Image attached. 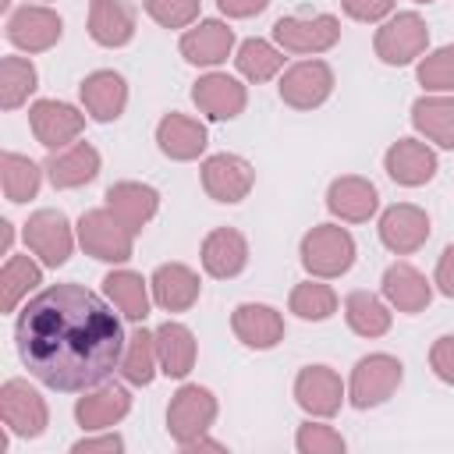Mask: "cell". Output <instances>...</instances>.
I'll list each match as a JSON object with an SVG mask.
<instances>
[{"mask_svg":"<svg viewBox=\"0 0 454 454\" xmlns=\"http://www.w3.org/2000/svg\"><path fill=\"white\" fill-rule=\"evenodd\" d=\"M28 121H32V131L43 145L57 149L71 138H78V131L85 128V117L71 106V103H57V99H39L32 110H28Z\"/></svg>","mask_w":454,"mask_h":454,"instance_id":"obj_15","label":"cell"},{"mask_svg":"<svg viewBox=\"0 0 454 454\" xmlns=\"http://www.w3.org/2000/svg\"><path fill=\"white\" fill-rule=\"evenodd\" d=\"M383 167H387V174H390L397 184L419 188V184H426V181L436 174V156H433V149H426L422 142L401 138V142H394V145L387 149Z\"/></svg>","mask_w":454,"mask_h":454,"instance_id":"obj_19","label":"cell"},{"mask_svg":"<svg viewBox=\"0 0 454 454\" xmlns=\"http://www.w3.org/2000/svg\"><path fill=\"white\" fill-rule=\"evenodd\" d=\"M195 106L213 121H231L245 110V85H238L231 74H206L192 89Z\"/></svg>","mask_w":454,"mask_h":454,"instance_id":"obj_18","label":"cell"},{"mask_svg":"<svg viewBox=\"0 0 454 454\" xmlns=\"http://www.w3.org/2000/svg\"><path fill=\"white\" fill-rule=\"evenodd\" d=\"M340 397H344V387L330 365H309L294 380V401L309 415H323V419L333 415L340 408Z\"/></svg>","mask_w":454,"mask_h":454,"instance_id":"obj_13","label":"cell"},{"mask_svg":"<svg viewBox=\"0 0 454 454\" xmlns=\"http://www.w3.org/2000/svg\"><path fill=\"white\" fill-rule=\"evenodd\" d=\"M376 202H380V195L365 177H337L326 192V209L351 223L369 220L376 213Z\"/></svg>","mask_w":454,"mask_h":454,"instance_id":"obj_21","label":"cell"},{"mask_svg":"<svg viewBox=\"0 0 454 454\" xmlns=\"http://www.w3.org/2000/svg\"><path fill=\"white\" fill-rule=\"evenodd\" d=\"M0 74H4V85H0V103H4L7 110L21 106V103L28 99V92L35 89V67H32L28 60H21V57H4Z\"/></svg>","mask_w":454,"mask_h":454,"instance_id":"obj_39","label":"cell"},{"mask_svg":"<svg viewBox=\"0 0 454 454\" xmlns=\"http://www.w3.org/2000/svg\"><path fill=\"white\" fill-rule=\"evenodd\" d=\"M415 4H429V0H415Z\"/></svg>","mask_w":454,"mask_h":454,"instance_id":"obj_48","label":"cell"},{"mask_svg":"<svg viewBox=\"0 0 454 454\" xmlns=\"http://www.w3.org/2000/svg\"><path fill=\"white\" fill-rule=\"evenodd\" d=\"M301 262L312 277H340L355 262V241L344 227L319 223L301 238Z\"/></svg>","mask_w":454,"mask_h":454,"instance_id":"obj_3","label":"cell"},{"mask_svg":"<svg viewBox=\"0 0 454 454\" xmlns=\"http://www.w3.org/2000/svg\"><path fill=\"white\" fill-rule=\"evenodd\" d=\"M121 436H99V440H78L74 454H92V450H121Z\"/></svg>","mask_w":454,"mask_h":454,"instance_id":"obj_47","label":"cell"},{"mask_svg":"<svg viewBox=\"0 0 454 454\" xmlns=\"http://www.w3.org/2000/svg\"><path fill=\"white\" fill-rule=\"evenodd\" d=\"M291 312L298 319H312V323L330 319L337 312V294L326 284H312V280L309 284H298L291 291Z\"/></svg>","mask_w":454,"mask_h":454,"instance_id":"obj_38","label":"cell"},{"mask_svg":"<svg viewBox=\"0 0 454 454\" xmlns=\"http://www.w3.org/2000/svg\"><path fill=\"white\" fill-rule=\"evenodd\" d=\"M234 64H238V71H241L245 78L266 82V78H273V74L284 67V57H280L266 39H245V43L238 46Z\"/></svg>","mask_w":454,"mask_h":454,"instance_id":"obj_35","label":"cell"},{"mask_svg":"<svg viewBox=\"0 0 454 454\" xmlns=\"http://www.w3.org/2000/svg\"><path fill=\"white\" fill-rule=\"evenodd\" d=\"M401 362L394 355H365L351 372V404L376 408L401 387Z\"/></svg>","mask_w":454,"mask_h":454,"instance_id":"obj_5","label":"cell"},{"mask_svg":"<svg viewBox=\"0 0 454 454\" xmlns=\"http://www.w3.org/2000/svg\"><path fill=\"white\" fill-rule=\"evenodd\" d=\"M25 241L46 266H60L71 255V223L60 209H39L25 223Z\"/></svg>","mask_w":454,"mask_h":454,"instance_id":"obj_10","label":"cell"},{"mask_svg":"<svg viewBox=\"0 0 454 454\" xmlns=\"http://www.w3.org/2000/svg\"><path fill=\"white\" fill-rule=\"evenodd\" d=\"M216 419V397L199 387V383H188L174 394L170 401V411H167V429L170 436L181 443V447H192L195 440H202V433L213 426Z\"/></svg>","mask_w":454,"mask_h":454,"instance_id":"obj_4","label":"cell"},{"mask_svg":"<svg viewBox=\"0 0 454 454\" xmlns=\"http://www.w3.org/2000/svg\"><path fill=\"white\" fill-rule=\"evenodd\" d=\"M46 174L53 181V188H78L89 184L99 174V153L89 142H78L64 153H53L46 160Z\"/></svg>","mask_w":454,"mask_h":454,"instance_id":"obj_25","label":"cell"},{"mask_svg":"<svg viewBox=\"0 0 454 454\" xmlns=\"http://www.w3.org/2000/svg\"><path fill=\"white\" fill-rule=\"evenodd\" d=\"M436 284H440V291L447 294V298H454V245L440 255V262H436Z\"/></svg>","mask_w":454,"mask_h":454,"instance_id":"obj_45","label":"cell"},{"mask_svg":"<svg viewBox=\"0 0 454 454\" xmlns=\"http://www.w3.org/2000/svg\"><path fill=\"white\" fill-rule=\"evenodd\" d=\"M0 415L18 436H39L46 429V401L25 380H7L0 387Z\"/></svg>","mask_w":454,"mask_h":454,"instance_id":"obj_11","label":"cell"},{"mask_svg":"<svg viewBox=\"0 0 454 454\" xmlns=\"http://www.w3.org/2000/svg\"><path fill=\"white\" fill-rule=\"evenodd\" d=\"M145 11L163 28H184L199 18V0H145Z\"/></svg>","mask_w":454,"mask_h":454,"instance_id":"obj_41","label":"cell"},{"mask_svg":"<svg viewBox=\"0 0 454 454\" xmlns=\"http://www.w3.org/2000/svg\"><path fill=\"white\" fill-rule=\"evenodd\" d=\"M298 450H301V454H340V450H344V440H340V433H333L330 426L309 422V426L298 429Z\"/></svg>","mask_w":454,"mask_h":454,"instance_id":"obj_42","label":"cell"},{"mask_svg":"<svg viewBox=\"0 0 454 454\" xmlns=\"http://www.w3.org/2000/svg\"><path fill=\"white\" fill-rule=\"evenodd\" d=\"M7 39L28 53L50 50L60 39V18L50 7H21L7 21Z\"/></svg>","mask_w":454,"mask_h":454,"instance_id":"obj_14","label":"cell"},{"mask_svg":"<svg viewBox=\"0 0 454 454\" xmlns=\"http://www.w3.org/2000/svg\"><path fill=\"white\" fill-rule=\"evenodd\" d=\"M333 92V71L323 60H301L284 71L280 78V99L294 110H312Z\"/></svg>","mask_w":454,"mask_h":454,"instance_id":"obj_9","label":"cell"},{"mask_svg":"<svg viewBox=\"0 0 454 454\" xmlns=\"http://www.w3.org/2000/svg\"><path fill=\"white\" fill-rule=\"evenodd\" d=\"M340 7H344L355 21H380V18L394 7V0H340Z\"/></svg>","mask_w":454,"mask_h":454,"instance_id":"obj_44","label":"cell"},{"mask_svg":"<svg viewBox=\"0 0 454 454\" xmlns=\"http://www.w3.org/2000/svg\"><path fill=\"white\" fill-rule=\"evenodd\" d=\"M216 4H220V11L231 14V18H252V14H259L270 0H216Z\"/></svg>","mask_w":454,"mask_h":454,"instance_id":"obj_46","label":"cell"},{"mask_svg":"<svg viewBox=\"0 0 454 454\" xmlns=\"http://www.w3.org/2000/svg\"><path fill=\"white\" fill-rule=\"evenodd\" d=\"M344 316H348V326L358 337H383L390 330L387 305L376 294H369V291H351L348 301H344Z\"/></svg>","mask_w":454,"mask_h":454,"instance_id":"obj_32","label":"cell"},{"mask_svg":"<svg viewBox=\"0 0 454 454\" xmlns=\"http://www.w3.org/2000/svg\"><path fill=\"white\" fill-rule=\"evenodd\" d=\"M156 358L167 376H188L195 365V337L181 323H163L156 330Z\"/></svg>","mask_w":454,"mask_h":454,"instance_id":"obj_29","label":"cell"},{"mask_svg":"<svg viewBox=\"0 0 454 454\" xmlns=\"http://www.w3.org/2000/svg\"><path fill=\"white\" fill-rule=\"evenodd\" d=\"M156 333H145V330H135L128 337V351L121 358V372L128 383L135 387H145L153 383V372H156Z\"/></svg>","mask_w":454,"mask_h":454,"instance_id":"obj_34","label":"cell"},{"mask_svg":"<svg viewBox=\"0 0 454 454\" xmlns=\"http://www.w3.org/2000/svg\"><path fill=\"white\" fill-rule=\"evenodd\" d=\"M429 43V28L419 14L404 11L397 18H390L380 32H376V57L383 64H408L415 60Z\"/></svg>","mask_w":454,"mask_h":454,"instance_id":"obj_6","label":"cell"},{"mask_svg":"<svg viewBox=\"0 0 454 454\" xmlns=\"http://www.w3.org/2000/svg\"><path fill=\"white\" fill-rule=\"evenodd\" d=\"M106 206L138 234V231L153 220V213H156V206H160V195H156V188H149V184L117 181V184L106 188Z\"/></svg>","mask_w":454,"mask_h":454,"instance_id":"obj_22","label":"cell"},{"mask_svg":"<svg viewBox=\"0 0 454 454\" xmlns=\"http://www.w3.org/2000/svg\"><path fill=\"white\" fill-rule=\"evenodd\" d=\"M78 238L82 248L103 262H124L131 259V238L135 231L106 206V209H89L78 220Z\"/></svg>","mask_w":454,"mask_h":454,"instance_id":"obj_2","label":"cell"},{"mask_svg":"<svg viewBox=\"0 0 454 454\" xmlns=\"http://www.w3.org/2000/svg\"><path fill=\"white\" fill-rule=\"evenodd\" d=\"M234 46V32L223 21H202L181 35V53L188 64H220Z\"/></svg>","mask_w":454,"mask_h":454,"instance_id":"obj_27","label":"cell"},{"mask_svg":"<svg viewBox=\"0 0 454 454\" xmlns=\"http://www.w3.org/2000/svg\"><path fill=\"white\" fill-rule=\"evenodd\" d=\"M248 262V241L241 231L234 227H216L206 241H202V266L209 277H238Z\"/></svg>","mask_w":454,"mask_h":454,"instance_id":"obj_16","label":"cell"},{"mask_svg":"<svg viewBox=\"0 0 454 454\" xmlns=\"http://www.w3.org/2000/svg\"><path fill=\"white\" fill-rule=\"evenodd\" d=\"M103 291L114 298V305H117L128 319H145V312H149V294H145V284H142L138 273H131V270L106 273V277H103Z\"/></svg>","mask_w":454,"mask_h":454,"instance_id":"obj_33","label":"cell"},{"mask_svg":"<svg viewBox=\"0 0 454 454\" xmlns=\"http://www.w3.org/2000/svg\"><path fill=\"white\" fill-rule=\"evenodd\" d=\"M273 35L291 53H323L340 39V21L333 14L316 18H280L273 25Z\"/></svg>","mask_w":454,"mask_h":454,"instance_id":"obj_7","label":"cell"},{"mask_svg":"<svg viewBox=\"0 0 454 454\" xmlns=\"http://www.w3.org/2000/svg\"><path fill=\"white\" fill-rule=\"evenodd\" d=\"M153 298L167 312H184L199 298V277L184 262H163L153 273Z\"/></svg>","mask_w":454,"mask_h":454,"instance_id":"obj_23","label":"cell"},{"mask_svg":"<svg viewBox=\"0 0 454 454\" xmlns=\"http://www.w3.org/2000/svg\"><path fill=\"white\" fill-rule=\"evenodd\" d=\"M82 103L96 121H117L128 103V85L117 71H92L82 82Z\"/></svg>","mask_w":454,"mask_h":454,"instance_id":"obj_24","label":"cell"},{"mask_svg":"<svg viewBox=\"0 0 454 454\" xmlns=\"http://www.w3.org/2000/svg\"><path fill=\"white\" fill-rule=\"evenodd\" d=\"M0 170H4V195H7L11 202H28V199L39 192V167H35L28 156L4 153Z\"/></svg>","mask_w":454,"mask_h":454,"instance_id":"obj_36","label":"cell"},{"mask_svg":"<svg viewBox=\"0 0 454 454\" xmlns=\"http://www.w3.org/2000/svg\"><path fill=\"white\" fill-rule=\"evenodd\" d=\"M156 142L170 160H195L206 149V128L184 114H167L156 128Z\"/></svg>","mask_w":454,"mask_h":454,"instance_id":"obj_28","label":"cell"},{"mask_svg":"<svg viewBox=\"0 0 454 454\" xmlns=\"http://www.w3.org/2000/svg\"><path fill=\"white\" fill-rule=\"evenodd\" d=\"M14 340L28 372L53 390H89L103 383L124 348L121 319L82 284L39 291L21 309Z\"/></svg>","mask_w":454,"mask_h":454,"instance_id":"obj_1","label":"cell"},{"mask_svg":"<svg viewBox=\"0 0 454 454\" xmlns=\"http://www.w3.org/2000/svg\"><path fill=\"white\" fill-rule=\"evenodd\" d=\"M252 181H255L252 163L234 153H216L202 163V188L216 202H241L252 192Z\"/></svg>","mask_w":454,"mask_h":454,"instance_id":"obj_8","label":"cell"},{"mask_svg":"<svg viewBox=\"0 0 454 454\" xmlns=\"http://www.w3.org/2000/svg\"><path fill=\"white\" fill-rule=\"evenodd\" d=\"M89 35L99 46H124L135 35V11L128 0H92Z\"/></svg>","mask_w":454,"mask_h":454,"instance_id":"obj_20","label":"cell"},{"mask_svg":"<svg viewBox=\"0 0 454 454\" xmlns=\"http://www.w3.org/2000/svg\"><path fill=\"white\" fill-rule=\"evenodd\" d=\"M411 124L443 149H454V96H422L411 106Z\"/></svg>","mask_w":454,"mask_h":454,"instance_id":"obj_31","label":"cell"},{"mask_svg":"<svg viewBox=\"0 0 454 454\" xmlns=\"http://www.w3.org/2000/svg\"><path fill=\"white\" fill-rule=\"evenodd\" d=\"M231 326H234L238 340L248 344V348H255V351H266V348L280 344V337H284L280 312L270 309V305H255V301L238 305L234 316H231Z\"/></svg>","mask_w":454,"mask_h":454,"instance_id":"obj_17","label":"cell"},{"mask_svg":"<svg viewBox=\"0 0 454 454\" xmlns=\"http://www.w3.org/2000/svg\"><path fill=\"white\" fill-rule=\"evenodd\" d=\"M39 284V266L28 255H11L4 273H0V291H4V309L14 312V305L21 301V294H28Z\"/></svg>","mask_w":454,"mask_h":454,"instance_id":"obj_37","label":"cell"},{"mask_svg":"<svg viewBox=\"0 0 454 454\" xmlns=\"http://www.w3.org/2000/svg\"><path fill=\"white\" fill-rule=\"evenodd\" d=\"M419 82L426 89H433V92L454 89V46H440L436 53H429L419 64Z\"/></svg>","mask_w":454,"mask_h":454,"instance_id":"obj_40","label":"cell"},{"mask_svg":"<svg viewBox=\"0 0 454 454\" xmlns=\"http://www.w3.org/2000/svg\"><path fill=\"white\" fill-rule=\"evenodd\" d=\"M426 238H429V216L419 206H408V202L390 206L380 220V241L397 255H408V252L422 248Z\"/></svg>","mask_w":454,"mask_h":454,"instance_id":"obj_12","label":"cell"},{"mask_svg":"<svg viewBox=\"0 0 454 454\" xmlns=\"http://www.w3.org/2000/svg\"><path fill=\"white\" fill-rule=\"evenodd\" d=\"M383 294H387L390 305L401 309V312H422V309L429 305V298H433V287H429V280H426L415 266L394 262V266L383 273Z\"/></svg>","mask_w":454,"mask_h":454,"instance_id":"obj_26","label":"cell"},{"mask_svg":"<svg viewBox=\"0 0 454 454\" xmlns=\"http://www.w3.org/2000/svg\"><path fill=\"white\" fill-rule=\"evenodd\" d=\"M128 408H131V397L124 387H103L74 404V419L82 422V429H106V426L121 422L128 415Z\"/></svg>","mask_w":454,"mask_h":454,"instance_id":"obj_30","label":"cell"},{"mask_svg":"<svg viewBox=\"0 0 454 454\" xmlns=\"http://www.w3.org/2000/svg\"><path fill=\"white\" fill-rule=\"evenodd\" d=\"M429 365L433 372L443 380V383H454V333L450 337H440L429 351Z\"/></svg>","mask_w":454,"mask_h":454,"instance_id":"obj_43","label":"cell"}]
</instances>
